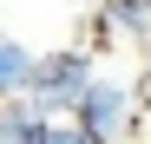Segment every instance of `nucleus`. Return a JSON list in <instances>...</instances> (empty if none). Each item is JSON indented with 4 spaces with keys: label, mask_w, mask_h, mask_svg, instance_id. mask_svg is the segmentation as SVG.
I'll use <instances>...</instances> for the list:
<instances>
[{
    "label": "nucleus",
    "mask_w": 151,
    "mask_h": 144,
    "mask_svg": "<svg viewBox=\"0 0 151 144\" xmlns=\"http://www.w3.org/2000/svg\"><path fill=\"white\" fill-rule=\"evenodd\" d=\"M92 79H99V66H92L86 46H59V53H40V72H33V92H27V98L40 111H53V118H72Z\"/></svg>",
    "instance_id": "f257e3e1"
},
{
    "label": "nucleus",
    "mask_w": 151,
    "mask_h": 144,
    "mask_svg": "<svg viewBox=\"0 0 151 144\" xmlns=\"http://www.w3.org/2000/svg\"><path fill=\"white\" fill-rule=\"evenodd\" d=\"M72 118L92 131V144H132V131H138V92L125 79H92Z\"/></svg>",
    "instance_id": "f03ea898"
},
{
    "label": "nucleus",
    "mask_w": 151,
    "mask_h": 144,
    "mask_svg": "<svg viewBox=\"0 0 151 144\" xmlns=\"http://www.w3.org/2000/svg\"><path fill=\"white\" fill-rule=\"evenodd\" d=\"M92 33H99V39H132V46H151V0H99Z\"/></svg>",
    "instance_id": "7ed1b4c3"
},
{
    "label": "nucleus",
    "mask_w": 151,
    "mask_h": 144,
    "mask_svg": "<svg viewBox=\"0 0 151 144\" xmlns=\"http://www.w3.org/2000/svg\"><path fill=\"white\" fill-rule=\"evenodd\" d=\"M33 72H40V53L0 33V98H27V92H33Z\"/></svg>",
    "instance_id": "20e7f679"
},
{
    "label": "nucleus",
    "mask_w": 151,
    "mask_h": 144,
    "mask_svg": "<svg viewBox=\"0 0 151 144\" xmlns=\"http://www.w3.org/2000/svg\"><path fill=\"white\" fill-rule=\"evenodd\" d=\"M46 118L53 111H40L33 98H0V144H40Z\"/></svg>",
    "instance_id": "39448f33"
},
{
    "label": "nucleus",
    "mask_w": 151,
    "mask_h": 144,
    "mask_svg": "<svg viewBox=\"0 0 151 144\" xmlns=\"http://www.w3.org/2000/svg\"><path fill=\"white\" fill-rule=\"evenodd\" d=\"M40 144H92V131L79 125V118H46V131H40Z\"/></svg>",
    "instance_id": "423d86ee"
},
{
    "label": "nucleus",
    "mask_w": 151,
    "mask_h": 144,
    "mask_svg": "<svg viewBox=\"0 0 151 144\" xmlns=\"http://www.w3.org/2000/svg\"><path fill=\"white\" fill-rule=\"evenodd\" d=\"M145 98H151V46H145Z\"/></svg>",
    "instance_id": "0eeeda50"
}]
</instances>
